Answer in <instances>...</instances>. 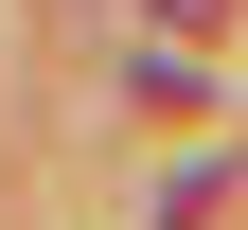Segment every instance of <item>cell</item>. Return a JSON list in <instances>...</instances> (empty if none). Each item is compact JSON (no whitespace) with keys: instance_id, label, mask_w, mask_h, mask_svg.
<instances>
[{"instance_id":"obj_1","label":"cell","mask_w":248,"mask_h":230,"mask_svg":"<svg viewBox=\"0 0 248 230\" xmlns=\"http://www.w3.org/2000/svg\"><path fill=\"white\" fill-rule=\"evenodd\" d=\"M160 18H177V36H231V0H160Z\"/></svg>"}]
</instances>
